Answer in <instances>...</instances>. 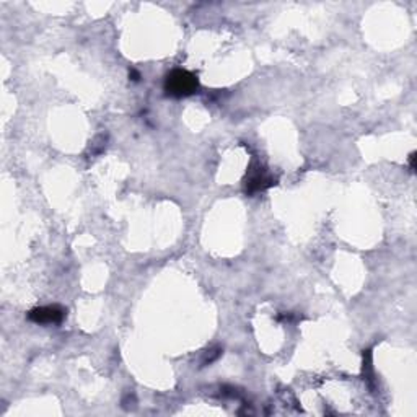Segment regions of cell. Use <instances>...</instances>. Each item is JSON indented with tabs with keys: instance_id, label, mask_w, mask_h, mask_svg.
I'll return each instance as SVG.
<instances>
[{
	"instance_id": "obj_3",
	"label": "cell",
	"mask_w": 417,
	"mask_h": 417,
	"mask_svg": "<svg viewBox=\"0 0 417 417\" xmlns=\"http://www.w3.org/2000/svg\"><path fill=\"white\" fill-rule=\"evenodd\" d=\"M28 318L36 325H57L66 318V310L57 305L39 307L29 312Z\"/></svg>"
},
{
	"instance_id": "obj_2",
	"label": "cell",
	"mask_w": 417,
	"mask_h": 417,
	"mask_svg": "<svg viewBox=\"0 0 417 417\" xmlns=\"http://www.w3.org/2000/svg\"><path fill=\"white\" fill-rule=\"evenodd\" d=\"M247 193L248 194H256L261 193V191L271 188V186L276 184V180L269 175V171L261 166V163H256L253 161L251 166H249L248 175H247Z\"/></svg>"
},
{
	"instance_id": "obj_1",
	"label": "cell",
	"mask_w": 417,
	"mask_h": 417,
	"mask_svg": "<svg viewBox=\"0 0 417 417\" xmlns=\"http://www.w3.org/2000/svg\"><path fill=\"white\" fill-rule=\"evenodd\" d=\"M199 90V80L193 72L175 68L165 78V92L168 96L186 98Z\"/></svg>"
},
{
	"instance_id": "obj_4",
	"label": "cell",
	"mask_w": 417,
	"mask_h": 417,
	"mask_svg": "<svg viewBox=\"0 0 417 417\" xmlns=\"http://www.w3.org/2000/svg\"><path fill=\"white\" fill-rule=\"evenodd\" d=\"M414 160H416V154H411V159H409V163H411V170L414 171L416 165H414Z\"/></svg>"
}]
</instances>
